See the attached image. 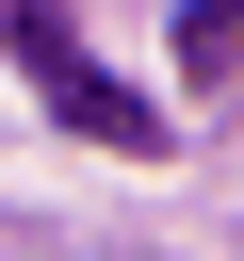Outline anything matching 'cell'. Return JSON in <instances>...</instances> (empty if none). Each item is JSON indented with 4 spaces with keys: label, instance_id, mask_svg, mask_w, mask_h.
Instances as JSON below:
<instances>
[{
    "label": "cell",
    "instance_id": "1",
    "mask_svg": "<svg viewBox=\"0 0 244 261\" xmlns=\"http://www.w3.org/2000/svg\"><path fill=\"white\" fill-rule=\"evenodd\" d=\"M0 49L33 65V98H49L81 147H163V114H146V98H130V82L81 49V16H65V0H0Z\"/></svg>",
    "mask_w": 244,
    "mask_h": 261
},
{
    "label": "cell",
    "instance_id": "2",
    "mask_svg": "<svg viewBox=\"0 0 244 261\" xmlns=\"http://www.w3.org/2000/svg\"><path fill=\"white\" fill-rule=\"evenodd\" d=\"M195 65H244V0H195Z\"/></svg>",
    "mask_w": 244,
    "mask_h": 261
}]
</instances>
